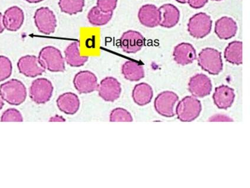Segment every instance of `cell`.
<instances>
[{
    "mask_svg": "<svg viewBox=\"0 0 250 188\" xmlns=\"http://www.w3.org/2000/svg\"><path fill=\"white\" fill-rule=\"evenodd\" d=\"M122 73L125 79L132 82L140 81L145 77L143 65L133 61H127L122 65Z\"/></svg>",
    "mask_w": 250,
    "mask_h": 188,
    "instance_id": "obj_23",
    "label": "cell"
},
{
    "mask_svg": "<svg viewBox=\"0 0 250 188\" xmlns=\"http://www.w3.org/2000/svg\"><path fill=\"white\" fill-rule=\"evenodd\" d=\"M187 2L192 8L198 9L203 7L208 2V0H187Z\"/></svg>",
    "mask_w": 250,
    "mask_h": 188,
    "instance_id": "obj_31",
    "label": "cell"
},
{
    "mask_svg": "<svg viewBox=\"0 0 250 188\" xmlns=\"http://www.w3.org/2000/svg\"><path fill=\"white\" fill-rule=\"evenodd\" d=\"M54 88L52 82L46 78H38L31 83L30 97L38 104H43L52 97Z\"/></svg>",
    "mask_w": 250,
    "mask_h": 188,
    "instance_id": "obj_6",
    "label": "cell"
},
{
    "mask_svg": "<svg viewBox=\"0 0 250 188\" xmlns=\"http://www.w3.org/2000/svg\"><path fill=\"white\" fill-rule=\"evenodd\" d=\"M138 19L144 26L149 28L157 27L160 23L159 8L152 4L144 5L139 10Z\"/></svg>",
    "mask_w": 250,
    "mask_h": 188,
    "instance_id": "obj_16",
    "label": "cell"
},
{
    "mask_svg": "<svg viewBox=\"0 0 250 188\" xmlns=\"http://www.w3.org/2000/svg\"><path fill=\"white\" fill-rule=\"evenodd\" d=\"M50 121H65V119L62 116H55L50 119Z\"/></svg>",
    "mask_w": 250,
    "mask_h": 188,
    "instance_id": "obj_33",
    "label": "cell"
},
{
    "mask_svg": "<svg viewBox=\"0 0 250 188\" xmlns=\"http://www.w3.org/2000/svg\"><path fill=\"white\" fill-rule=\"evenodd\" d=\"M73 84L79 94L92 93L97 91L99 86L97 76L89 70H82L76 73Z\"/></svg>",
    "mask_w": 250,
    "mask_h": 188,
    "instance_id": "obj_10",
    "label": "cell"
},
{
    "mask_svg": "<svg viewBox=\"0 0 250 188\" xmlns=\"http://www.w3.org/2000/svg\"><path fill=\"white\" fill-rule=\"evenodd\" d=\"M34 19L40 32L46 35L55 32L57 27V20L55 14L49 8H39L36 11Z\"/></svg>",
    "mask_w": 250,
    "mask_h": 188,
    "instance_id": "obj_8",
    "label": "cell"
},
{
    "mask_svg": "<svg viewBox=\"0 0 250 188\" xmlns=\"http://www.w3.org/2000/svg\"><path fill=\"white\" fill-rule=\"evenodd\" d=\"M214 1H222V0H214Z\"/></svg>",
    "mask_w": 250,
    "mask_h": 188,
    "instance_id": "obj_38",
    "label": "cell"
},
{
    "mask_svg": "<svg viewBox=\"0 0 250 188\" xmlns=\"http://www.w3.org/2000/svg\"><path fill=\"white\" fill-rule=\"evenodd\" d=\"M2 122H22L23 118L21 112L14 108H10L5 111L1 116Z\"/></svg>",
    "mask_w": 250,
    "mask_h": 188,
    "instance_id": "obj_29",
    "label": "cell"
},
{
    "mask_svg": "<svg viewBox=\"0 0 250 188\" xmlns=\"http://www.w3.org/2000/svg\"><path fill=\"white\" fill-rule=\"evenodd\" d=\"M79 41H74L66 48L64 50V60L67 64L72 67H81L83 66L89 59L88 56H82L79 51Z\"/></svg>",
    "mask_w": 250,
    "mask_h": 188,
    "instance_id": "obj_21",
    "label": "cell"
},
{
    "mask_svg": "<svg viewBox=\"0 0 250 188\" xmlns=\"http://www.w3.org/2000/svg\"><path fill=\"white\" fill-rule=\"evenodd\" d=\"M201 111L200 101L194 96H187L179 102L176 115L181 121L191 122L200 116Z\"/></svg>",
    "mask_w": 250,
    "mask_h": 188,
    "instance_id": "obj_4",
    "label": "cell"
},
{
    "mask_svg": "<svg viewBox=\"0 0 250 188\" xmlns=\"http://www.w3.org/2000/svg\"><path fill=\"white\" fill-rule=\"evenodd\" d=\"M236 22L229 17H223L215 22V32L219 38L228 40L234 37L237 32Z\"/></svg>",
    "mask_w": 250,
    "mask_h": 188,
    "instance_id": "obj_19",
    "label": "cell"
},
{
    "mask_svg": "<svg viewBox=\"0 0 250 188\" xmlns=\"http://www.w3.org/2000/svg\"><path fill=\"white\" fill-rule=\"evenodd\" d=\"M117 4L118 0H97V7L104 13L113 12Z\"/></svg>",
    "mask_w": 250,
    "mask_h": 188,
    "instance_id": "obj_30",
    "label": "cell"
},
{
    "mask_svg": "<svg viewBox=\"0 0 250 188\" xmlns=\"http://www.w3.org/2000/svg\"><path fill=\"white\" fill-rule=\"evenodd\" d=\"M97 91L99 96L104 101L114 102L121 95V84L117 79L112 76H107L101 81Z\"/></svg>",
    "mask_w": 250,
    "mask_h": 188,
    "instance_id": "obj_9",
    "label": "cell"
},
{
    "mask_svg": "<svg viewBox=\"0 0 250 188\" xmlns=\"http://www.w3.org/2000/svg\"><path fill=\"white\" fill-rule=\"evenodd\" d=\"M2 15L1 13H0V33L3 32L4 30V26L3 24V21H2Z\"/></svg>",
    "mask_w": 250,
    "mask_h": 188,
    "instance_id": "obj_34",
    "label": "cell"
},
{
    "mask_svg": "<svg viewBox=\"0 0 250 188\" xmlns=\"http://www.w3.org/2000/svg\"><path fill=\"white\" fill-rule=\"evenodd\" d=\"M28 2H30V3H38V2H41L44 0H25Z\"/></svg>",
    "mask_w": 250,
    "mask_h": 188,
    "instance_id": "obj_35",
    "label": "cell"
},
{
    "mask_svg": "<svg viewBox=\"0 0 250 188\" xmlns=\"http://www.w3.org/2000/svg\"><path fill=\"white\" fill-rule=\"evenodd\" d=\"M160 14V25L165 28H172L178 24L180 12L175 5L166 4L159 8Z\"/></svg>",
    "mask_w": 250,
    "mask_h": 188,
    "instance_id": "obj_20",
    "label": "cell"
},
{
    "mask_svg": "<svg viewBox=\"0 0 250 188\" xmlns=\"http://www.w3.org/2000/svg\"><path fill=\"white\" fill-rule=\"evenodd\" d=\"M39 59L45 70L53 72H62L66 70L65 60L58 49L53 47H46L40 52Z\"/></svg>",
    "mask_w": 250,
    "mask_h": 188,
    "instance_id": "obj_3",
    "label": "cell"
},
{
    "mask_svg": "<svg viewBox=\"0 0 250 188\" xmlns=\"http://www.w3.org/2000/svg\"><path fill=\"white\" fill-rule=\"evenodd\" d=\"M4 104V99H2L1 94H0V110L3 107Z\"/></svg>",
    "mask_w": 250,
    "mask_h": 188,
    "instance_id": "obj_36",
    "label": "cell"
},
{
    "mask_svg": "<svg viewBox=\"0 0 250 188\" xmlns=\"http://www.w3.org/2000/svg\"><path fill=\"white\" fill-rule=\"evenodd\" d=\"M110 121L111 122H132L133 118L128 111L123 108H116L110 115Z\"/></svg>",
    "mask_w": 250,
    "mask_h": 188,
    "instance_id": "obj_27",
    "label": "cell"
},
{
    "mask_svg": "<svg viewBox=\"0 0 250 188\" xmlns=\"http://www.w3.org/2000/svg\"><path fill=\"white\" fill-rule=\"evenodd\" d=\"M224 58L230 64L240 65L243 64V43L234 41L229 43L224 51Z\"/></svg>",
    "mask_w": 250,
    "mask_h": 188,
    "instance_id": "obj_24",
    "label": "cell"
},
{
    "mask_svg": "<svg viewBox=\"0 0 250 188\" xmlns=\"http://www.w3.org/2000/svg\"><path fill=\"white\" fill-rule=\"evenodd\" d=\"M211 79L205 74L198 73L190 79L188 90L196 98H203L209 95L212 91Z\"/></svg>",
    "mask_w": 250,
    "mask_h": 188,
    "instance_id": "obj_11",
    "label": "cell"
},
{
    "mask_svg": "<svg viewBox=\"0 0 250 188\" xmlns=\"http://www.w3.org/2000/svg\"><path fill=\"white\" fill-rule=\"evenodd\" d=\"M178 99L177 94L172 91H164L158 94L155 99L154 107L156 112L166 118H172L175 115L174 106Z\"/></svg>",
    "mask_w": 250,
    "mask_h": 188,
    "instance_id": "obj_7",
    "label": "cell"
},
{
    "mask_svg": "<svg viewBox=\"0 0 250 188\" xmlns=\"http://www.w3.org/2000/svg\"><path fill=\"white\" fill-rule=\"evenodd\" d=\"M24 21L23 11L17 6L8 8L2 17L5 28L11 31H16L20 29L23 24Z\"/></svg>",
    "mask_w": 250,
    "mask_h": 188,
    "instance_id": "obj_15",
    "label": "cell"
},
{
    "mask_svg": "<svg viewBox=\"0 0 250 188\" xmlns=\"http://www.w3.org/2000/svg\"><path fill=\"white\" fill-rule=\"evenodd\" d=\"M12 73V64L10 60L4 56H0V82L9 78Z\"/></svg>",
    "mask_w": 250,
    "mask_h": 188,
    "instance_id": "obj_28",
    "label": "cell"
},
{
    "mask_svg": "<svg viewBox=\"0 0 250 188\" xmlns=\"http://www.w3.org/2000/svg\"><path fill=\"white\" fill-rule=\"evenodd\" d=\"M56 102L59 109L67 115H75L81 106L78 96L75 93L70 92L60 95Z\"/></svg>",
    "mask_w": 250,
    "mask_h": 188,
    "instance_id": "obj_18",
    "label": "cell"
},
{
    "mask_svg": "<svg viewBox=\"0 0 250 188\" xmlns=\"http://www.w3.org/2000/svg\"><path fill=\"white\" fill-rule=\"evenodd\" d=\"M153 91L150 85L145 82L136 85L132 91V98L139 106H144L151 102Z\"/></svg>",
    "mask_w": 250,
    "mask_h": 188,
    "instance_id": "obj_22",
    "label": "cell"
},
{
    "mask_svg": "<svg viewBox=\"0 0 250 188\" xmlns=\"http://www.w3.org/2000/svg\"><path fill=\"white\" fill-rule=\"evenodd\" d=\"M113 16V12L104 13L97 6L91 8L87 14L88 21L95 26H102L110 21Z\"/></svg>",
    "mask_w": 250,
    "mask_h": 188,
    "instance_id": "obj_25",
    "label": "cell"
},
{
    "mask_svg": "<svg viewBox=\"0 0 250 188\" xmlns=\"http://www.w3.org/2000/svg\"><path fill=\"white\" fill-rule=\"evenodd\" d=\"M233 119L229 117L226 115H214L210 118L209 121H233Z\"/></svg>",
    "mask_w": 250,
    "mask_h": 188,
    "instance_id": "obj_32",
    "label": "cell"
},
{
    "mask_svg": "<svg viewBox=\"0 0 250 188\" xmlns=\"http://www.w3.org/2000/svg\"><path fill=\"white\" fill-rule=\"evenodd\" d=\"M175 1H177L178 2H180V3L181 4H186L187 2V0H175Z\"/></svg>",
    "mask_w": 250,
    "mask_h": 188,
    "instance_id": "obj_37",
    "label": "cell"
},
{
    "mask_svg": "<svg viewBox=\"0 0 250 188\" xmlns=\"http://www.w3.org/2000/svg\"><path fill=\"white\" fill-rule=\"evenodd\" d=\"M212 22L211 17L204 13L195 14L189 19L188 31L196 39H203L211 32Z\"/></svg>",
    "mask_w": 250,
    "mask_h": 188,
    "instance_id": "obj_5",
    "label": "cell"
},
{
    "mask_svg": "<svg viewBox=\"0 0 250 188\" xmlns=\"http://www.w3.org/2000/svg\"><path fill=\"white\" fill-rule=\"evenodd\" d=\"M198 64L202 69L211 75H217L223 69L221 52L214 48L207 47L199 53Z\"/></svg>",
    "mask_w": 250,
    "mask_h": 188,
    "instance_id": "obj_2",
    "label": "cell"
},
{
    "mask_svg": "<svg viewBox=\"0 0 250 188\" xmlns=\"http://www.w3.org/2000/svg\"><path fill=\"white\" fill-rule=\"evenodd\" d=\"M173 56L178 64L185 66L192 64L197 59V53L191 44L182 43L174 48Z\"/></svg>",
    "mask_w": 250,
    "mask_h": 188,
    "instance_id": "obj_17",
    "label": "cell"
},
{
    "mask_svg": "<svg viewBox=\"0 0 250 188\" xmlns=\"http://www.w3.org/2000/svg\"><path fill=\"white\" fill-rule=\"evenodd\" d=\"M145 45V38L141 33L134 30L125 32L120 39V47L124 52L136 53L140 51Z\"/></svg>",
    "mask_w": 250,
    "mask_h": 188,
    "instance_id": "obj_12",
    "label": "cell"
},
{
    "mask_svg": "<svg viewBox=\"0 0 250 188\" xmlns=\"http://www.w3.org/2000/svg\"><path fill=\"white\" fill-rule=\"evenodd\" d=\"M59 5L62 12L74 15L83 11L85 1L84 0H59Z\"/></svg>",
    "mask_w": 250,
    "mask_h": 188,
    "instance_id": "obj_26",
    "label": "cell"
},
{
    "mask_svg": "<svg viewBox=\"0 0 250 188\" xmlns=\"http://www.w3.org/2000/svg\"><path fill=\"white\" fill-rule=\"evenodd\" d=\"M18 67L20 72L30 78L41 75L45 70L39 58L33 55L21 57L18 63Z\"/></svg>",
    "mask_w": 250,
    "mask_h": 188,
    "instance_id": "obj_13",
    "label": "cell"
},
{
    "mask_svg": "<svg viewBox=\"0 0 250 188\" xmlns=\"http://www.w3.org/2000/svg\"><path fill=\"white\" fill-rule=\"evenodd\" d=\"M234 90L227 85H221L215 88L213 94V100L219 109L227 110L232 106L234 101Z\"/></svg>",
    "mask_w": 250,
    "mask_h": 188,
    "instance_id": "obj_14",
    "label": "cell"
},
{
    "mask_svg": "<svg viewBox=\"0 0 250 188\" xmlns=\"http://www.w3.org/2000/svg\"><path fill=\"white\" fill-rule=\"evenodd\" d=\"M0 94L2 99L13 105L23 103L27 97V90L25 85L18 79H11L0 87Z\"/></svg>",
    "mask_w": 250,
    "mask_h": 188,
    "instance_id": "obj_1",
    "label": "cell"
}]
</instances>
